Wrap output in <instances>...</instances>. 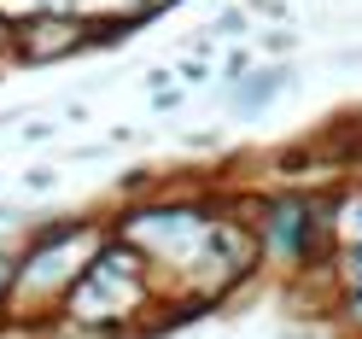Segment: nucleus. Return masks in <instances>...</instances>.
Wrapping results in <instances>:
<instances>
[{
    "mask_svg": "<svg viewBox=\"0 0 362 339\" xmlns=\"http://www.w3.org/2000/svg\"><path fill=\"white\" fill-rule=\"evenodd\" d=\"M117 240L141 263H158L164 275H181L199 299L228 292L245 269L257 263V234L245 229V222L216 217V211H199V205L134 211Z\"/></svg>",
    "mask_w": 362,
    "mask_h": 339,
    "instance_id": "1",
    "label": "nucleus"
},
{
    "mask_svg": "<svg viewBox=\"0 0 362 339\" xmlns=\"http://www.w3.org/2000/svg\"><path fill=\"white\" fill-rule=\"evenodd\" d=\"M64 310H71V322L82 328H123L134 316L146 310V263L129 252V246H100L88 269L71 281L64 292Z\"/></svg>",
    "mask_w": 362,
    "mask_h": 339,
    "instance_id": "2",
    "label": "nucleus"
},
{
    "mask_svg": "<svg viewBox=\"0 0 362 339\" xmlns=\"http://www.w3.org/2000/svg\"><path fill=\"white\" fill-rule=\"evenodd\" d=\"M100 246H105L100 229H64V234H53V240L30 246V252L18 258V269H12V292H6V299H12L18 310H41L47 299L71 292V281L88 269V258H94Z\"/></svg>",
    "mask_w": 362,
    "mask_h": 339,
    "instance_id": "3",
    "label": "nucleus"
},
{
    "mask_svg": "<svg viewBox=\"0 0 362 339\" xmlns=\"http://www.w3.org/2000/svg\"><path fill=\"white\" fill-rule=\"evenodd\" d=\"M322 229V217H315L310 199L286 193V199H269L263 205V229H257V246L275 263H304L310 258V234Z\"/></svg>",
    "mask_w": 362,
    "mask_h": 339,
    "instance_id": "4",
    "label": "nucleus"
},
{
    "mask_svg": "<svg viewBox=\"0 0 362 339\" xmlns=\"http://www.w3.org/2000/svg\"><path fill=\"white\" fill-rule=\"evenodd\" d=\"M12 41H18V53H24V59H64L71 47H82V30L71 24V18H53V24L41 18V24H24Z\"/></svg>",
    "mask_w": 362,
    "mask_h": 339,
    "instance_id": "5",
    "label": "nucleus"
},
{
    "mask_svg": "<svg viewBox=\"0 0 362 339\" xmlns=\"http://www.w3.org/2000/svg\"><path fill=\"white\" fill-rule=\"evenodd\" d=\"M327 229H333V240L339 246H362V193H345L333 205V217H322Z\"/></svg>",
    "mask_w": 362,
    "mask_h": 339,
    "instance_id": "6",
    "label": "nucleus"
},
{
    "mask_svg": "<svg viewBox=\"0 0 362 339\" xmlns=\"http://www.w3.org/2000/svg\"><path fill=\"white\" fill-rule=\"evenodd\" d=\"M339 281H345L351 292L362 287V246H339Z\"/></svg>",
    "mask_w": 362,
    "mask_h": 339,
    "instance_id": "7",
    "label": "nucleus"
},
{
    "mask_svg": "<svg viewBox=\"0 0 362 339\" xmlns=\"http://www.w3.org/2000/svg\"><path fill=\"white\" fill-rule=\"evenodd\" d=\"M12 269H18V258L0 246V310H6V292H12Z\"/></svg>",
    "mask_w": 362,
    "mask_h": 339,
    "instance_id": "8",
    "label": "nucleus"
},
{
    "mask_svg": "<svg viewBox=\"0 0 362 339\" xmlns=\"http://www.w3.org/2000/svg\"><path fill=\"white\" fill-rule=\"evenodd\" d=\"M351 316H356V322H362V287L351 292Z\"/></svg>",
    "mask_w": 362,
    "mask_h": 339,
    "instance_id": "9",
    "label": "nucleus"
}]
</instances>
